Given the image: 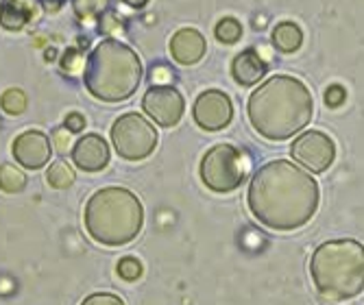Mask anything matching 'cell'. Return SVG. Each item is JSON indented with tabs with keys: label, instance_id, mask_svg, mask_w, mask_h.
<instances>
[{
	"label": "cell",
	"instance_id": "6da1fadb",
	"mask_svg": "<svg viewBox=\"0 0 364 305\" xmlns=\"http://www.w3.org/2000/svg\"><path fill=\"white\" fill-rule=\"evenodd\" d=\"M318 200L321 192L314 177L288 159L264 164L247 192L253 218L275 231L304 227L316 214Z\"/></svg>",
	"mask_w": 364,
	"mask_h": 305
},
{
	"label": "cell",
	"instance_id": "7a4b0ae2",
	"mask_svg": "<svg viewBox=\"0 0 364 305\" xmlns=\"http://www.w3.org/2000/svg\"><path fill=\"white\" fill-rule=\"evenodd\" d=\"M247 114L262 138L282 142L308 127L314 114V98L304 81L277 75L251 94Z\"/></svg>",
	"mask_w": 364,
	"mask_h": 305
},
{
	"label": "cell",
	"instance_id": "3957f363",
	"mask_svg": "<svg viewBox=\"0 0 364 305\" xmlns=\"http://www.w3.org/2000/svg\"><path fill=\"white\" fill-rule=\"evenodd\" d=\"M316 292L329 301H345L364 292V245L351 238L327 240L310 257Z\"/></svg>",
	"mask_w": 364,
	"mask_h": 305
},
{
	"label": "cell",
	"instance_id": "277c9868",
	"mask_svg": "<svg viewBox=\"0 0 364 305\" xmlns=\"http://www.w3.org/2000/svg\"><path fill=\"white\" fill-rule=\"evenodd\" d=\"M142 81V61L138 53L118 40H103L83 68L87 92L103 103H120L134 96Z\"/></svg>",
	"mask_w": 364,
	"mask_h": 305
},
{
	"label": "cell",
	"instance_id": "5b68a950",
	"mask_svg": "<svg viewBox=\"0 0 364 305\" xmlns=\"http://www.w3.org/2000/svg\"><path fill=\"white\" fill-rule=\"evenodd\" d=\"M85 229L90 238L103 247H124L144 223L140 198L127 188H103L90 196L85 205Z\"/></svg>",
	"mask_w": 364,
	"mask_h": 305
},
{
	"label": "cell",
	"instance_id": "8992f818",
	"mask_svg": "<svg viewBox=\"0 0 364 305\" xmlns=\"http://www.w3.org/2000/svg\"><path fill=\"white\" fill-rule=\"evenodd\" d=\"M251 171V157L234 144H216L201 159V181L208 190L225 194L242 186Z\"/></svg>",
	"mask_w": 364,
	"mask_h": 305
},
{
	"label": "cell",
	"instance_id": "52a82bcc",
	"mask_svg": "<svg viewBox=\"0 0 364 305\" xmlns=\"http://www.w3.org/2000/svg\"><path fill=\"white\" fill-rule=\"evenodd\" d=\"M155 127L140 114H122L112 127V142L116 153L127 161L146 159L157 146Z\"/></svg>",
	"mask_w": 364,
	"mask_h": 305
},
{
	"label": "cell",
	"instance_id": "ba28073f",
	"mask_svg": "<svg viewBox=\"0 0 364 305\" xmlns=\"http://www.w3.org/2000/svg\"><path fill=\"white\" fill-rule=\"evenodd\" d=\"M290 155L294 157V161L306 166L310 173L318 175V173H325L327 168L334 164L336 146H334V140L329 138V135H325L323 131H306L292 142Z\"/></svg>",
	"mask_w": 364,
	"mask_h": 305
},
{
	"label": "cell",
	"instance_id": "9c48e42d",
	"mask_svg": "<svg viewBox=\"0 0 364 305\" xmlns=\"http://www.w3.org/2000/svg\"><path fill=\"white\" fill-rule=\"evenodd\" d=\"M142 107L159 127H175L186 112L183 96L173 85H153L142 98Z\"/></svg>",
	"mask_w": 364,
	"mask_h": 305
},
{
	"label": "cell",
	"instance_id": "30bf717a",
	"mask_svg": "<svg viewBox=\"0 0 364 305\" xmlns=\"http://www.w3.org/2000/svg\"><path fill=\"white\" fill-rule=\"evenodd\" d=\"M192 116L203 131H220L234 118V105L225 92L208 90L194 100Z\"/></svg>",
	"mask_w": 364,
	"mask_h": 305
},
{
	"label": "cell",
	"instance_id": "8fae6325",
	"mask_svg": "<svg viewBox=\"0 0 364 305\" xmlns=\"http://www.w3.org/2000/svg\"><path fill=\"white\" fill-rule=\"evenodd\" d=\"M11 153L18 164H22L28 171H38V168L48 164L53 144L42 131H24L14 140Z\"/></svg>",
	"mask_w": 364,
	"mask_h": 305
},
{
	"label": "cell",
	"instance_id": "7c38bea8",
	"mask_svg": "<svg viewBox=\"0 0 364 305\" xmlns=\"http://www.w3.org/2000/svg\"><path fill=\"white\" fill-rule=\"evenodd\" d=\"M73 161L85 173H98L109 164V144L96 133H87L73 146Z\"/></svg>",
	"mask_w": 364,
	"mask_h": 305
},
{
	"label": "cell",
	"instance_id": "4fadbf2b",
	"mask_svg": "<svg viewBox=\"0 0 364 305\" xmlns=\"http://www.w3.org/2000/svg\"><path fill=\"white\" fill-rule=\"evenodd\" d=\"M208 50L205 38L196 28H181L171 40V55L181 65H192L203 59Z\"/></svg>",
	"mask_w": 364,
	"mask_h": 305
},
{
	"label": "cell",
	"instance_id": "5bb4252c",
	"mask_svg": "<svg viewBox=\"0 0 364 305\" xmlns=\"http://www.w3.org/2000/svg\"><path fill=\"white\" fill-rule=\"evenodd\" d=\"M40 18V0H3L0 24L9 31H20Z\"/></svg>",
	"mask_w": 364,
	"mask_h": 305
},
{
	"label": "cell",
	"instance_id": "9a60e30c",
	"mask_svg": "<svg viewBox=\"0 0 364 305\" xmlns=\"http://www.w3.org/2000/svg\"><path fill=\"white\" fill-rule=\"evenodd\" d=\"M231 75H234V79L242 87H251V85L259 83V79L267 75V61L259 57L257 50L247 48L231 61Z\"/></svg>",
	"mask_w": 364,
	"mask_h": 305
},
{
	"label": "cell",
	"instance_id": "2e32d148",
	"mask_svg": "<svg viewBox=\"0 0 364 305\" xmlns=\"http://www.w3.org/2000/svg\"><path fill=\"white\" fill-rule=\"evenodd\" d=\"M304 44V33L301 28L296 26L294 22L286 20V22H279L275 28H273V46L279 50V53H294L299 50Z\"/></svg>",
	"mask_w": 364,
	"mask_h": 305
},
{
	"label": "cell",
	"instance_id": "e0dca14e",
	"mask_svg": "<svg viewBox=\"0 0 364 305\" xmlns=\"http://www.w3.org/2000/svg\"><path fill=\"white\" fill-rule=\"evenodd\" d=\"M46 181L55 190H65V188H70L75 183V171L63 159H59V161H55V164L48 166Z\"/></svg>",
	"mask_w": 364,
	"mask_h": 305
},
{
	"label": "cell",
	"instance_id": "ac0fdd59",
	"mask_svg": "<svg viewBox=\"0 0 364 305\" xmlns=\"http://www.w3.org/2000/svg\"><path fill=\"white\" fill-rule=\"evenodd\" d=\"M26 188V175L11 164L0 166V190L7 194H18Z\"/></svg>",
	"mask_w": 364,
	"mask_h": 305
},
{
	"label": "cell",
	"instance_id": "d6986e66",
	"mask_svg": "<svg viewBox=\"0 0 364 305\" xmlns=\"http://www.w3.org/2000/svg\"><path fill=\"white\" fill-rule=\"evenodd\" d=\"M109 0H73V9L81 22H94L107 9Z\"/></svg>",
	"mask_w": 364,
	"mask_h": 305
},
{
	"label": "cell",
	"instance_id": "ffe728a7",
	"mask_svg": "<svg viewBox=\"0 0 364 305\" xmlns=\"http://www.w3.org/2000/svg\"><path fill=\"white\" fill-rule=\"evenodd\" d=\"M214 36L220 44H236L242 38V24L236 18H223L214 28Z\"/></svg>",
	"mask_w": 364,
	"mask_h": 305
},
{
	"label": "cell",
	"instance_id": "44dd1931",
	"mask_svg": "<svg viewBox=\"0 0 364 305\" xmlns=\"http://www.w3.org/2000/svg\"><path fill=\"white\" fill-rule=\"evenodd\" d=\"M0 107L9 116H20L26 109V94L18 87L3 92V96H0Z\"/></svg>",
	"mask_w": 364,
	"mask_h": 305
},
{
	"label": "cell",
	"instance_id": "7402d4cb",
	"mask_svg": "<svg viewBox=\"0 0 364 305\" xmlns=\"http://www.w3.org/2000/svg\"><path fill=\"white\" fill-rule=\"evenodd\" d=\"M83 68H85V53L83 50L68 48L63 53V57H61V73L63 75L75 77V75L83 73Z\"/></svg>",
	"mask_w": 364,
	"mask_h": 305
},
{
	"label": "cell",
	"instance_id": "603a6c76",
	"mask_svg": "<svg viewBox=\"0 0 364 305\" xmlns=\"http://www.w3.org/2000/svg\"><path fill=\"white\" fill-rule=\"evenodd\" d=\"M116 270L124 282H136L142 275V262L138 257H122Z\"/></svg>",
	"mask_w": 364,
	"mask_h": 305
},
{
	"label": "cell",
	"instance_id": "cb8c5ba5",
	"mask_svg": "<svg viewBox=\"0 0 364 305\" xmlns=\"http://www.w3.org/2000/svg\"><path fill=\"white\" fill-rule=\"evenodd\" d=\"M149 79H151L153 85H171L173 79H175V75H173V70H171L168 65L159 63V65H153V68H151Z\"/></svg>",
	"mask_w": 364,
	"mask_h": 305
},
{
	"label": "cell",
	"instance_id": "d4e9b609",
	"mask_svg": "<svg viewBox=\"0 0 364 305\" xmlns=\"http://www.w3.org/2000/svg\"><path fill=\"white\" fill-rule=\"evenodd\" d=\"M81 305H127V303L118 294H112V292H94L85 296Z\"/></svg>",
	"mask_w": 364,
	"mask_h": 305
},
{
	"label": "cell",
	"instance_id": "484cf974",
	"mask_svg": "<svg viewBox=\"0 0 364 305\" xmlns=\"http://www.w3.org/2000/svg\"><path fill=\"white\" fill-rule=\"evenodd\" d=\"M347 100V90L343 85H329L325 90V105L327 107H341Z\"/></svg>",
	"mask_w": 364,
	"mask_h": 305
},
{
	"label": "cell",
	"instance_id": "4316f807",
	"mask_svg": "<svg viewBox=\"0 0 364 305\" xmlns=\"http://www.w3.org/2000/svg\"><path fill=\"white\" fill-rule=\"evenodd\" d=\"M70 133L73 131H68V129H55L53 131V144L57 146V151L61 153V155H65L70 149H73V138H70Z\"/></svg>",
	"mask_w": 364,
	"mask_h": 305
},
{
	"label": "cell",
	"instance_id": "83f0119b",
	"mask_svg": "<svg viewBox=\"0 0 364 305\" xmlns=\"http://www.w3.org/2000/svg\"><path fill=\"white\" fill-rule=\"evenodd\" d=\"M85 118L81 116V114H77V112H73V114H68L65 116V122H63V127L68 129V131H73V133H79V131H83L85 129Z\"/></svg>",
	"mask_w": 364,
	"mask_h": 305
},
{
	"label": "cell",
	"instance_id": "f1b7e54d",
	"mask_svg": "<svg viewBox=\"0 0 364 305\" xmlns=\"http://www.w3.org/2000/svg\"><path fill=\"white\" fill-rule=\"evenodd\" d=\"M120 28H122V26H120V22H118V16H114V14L103 16V20H101V31L109 33V36H118Z\"/></svg>",
	"mask_w": 364,
	"mask_h": 305
},
{
	"label": "cell",
	"instance_id": "f546056e",
	"mask_svg": "<svg viewBox=\"0 0 364 305\" xmlns=\"http://www.w3.org/2000/svg\"><path fill=\"white\" fill-rule=\"evenodd\" d=\"M40 5L44 7V11H50V14H55V11H59V9H61L63 0H40Z\"/></svg>",
	"mask_w": 364,
	"mask_h": 305
},
{
	"label": "cell",
	"instance_id": "4dcf8cb0",
	"mask_svg": "<svg viewBox=\"0 0 364 305\" xmlns=\"http://www.w3.org/2000/svg\"><path fill=\"white\" fill-rule=\"evenodd\" d=\"M124 3L129 7H134V9H144L149 5V0H124Z\"/></svg>",
	"mask_w": 364,
	"mask_h": 305
},
{
	"label": "cell",
	"instance_id": "1f68e13d",
	"mask_svg": "<svg viewBox=\"0 0 364 305\" xmlns=\"http://www.w3.org/2000/svg\"><path fill=\"white\" fill-rule=\"evenodd\" d=\"M44 57H46V61H53V59H55V50H53V48H48Z\"/></svg>",
	"mask_w": 364,
	"mask_h": 305
},
{
	"label": "cell",
	"instance_id": "d6a6232c",
	"mask_svg": "<svg viewBox=\"0 0 364 305\" xmlns=\"http://www.w3.org/2000/svg\"><path fill=\"white\" fill-rule=\"evenodd\" d=\"M0 3H3V0H0Z\"/></svg>",
	"mask_w": 364,
	"mask_h": 305
}]
</instances>
